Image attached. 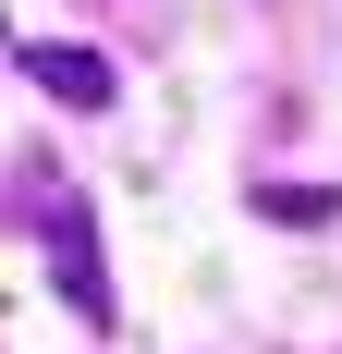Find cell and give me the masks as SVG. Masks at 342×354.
Returning a JSON list of instances; mask_svg holds the SVG:
<instances>
[{
    "label": "cell",
    "instance_id": "obj_1",
    "mask_svg": "<svg viewBox=\"0 0 342 354\" xmlns=\"http://www.w3.org/2000/svg\"><path fill=\"white\" fill-rule=\"evenodd\" d=\"M37 257H49V281H62V306L86 330H110V281H98V232H86V196H62L49 183V208H37Z\"/></svg>",
    "mask_w": 342,
    "mask_h": 354
},
{
    "label": "cell",
    "instance_id": "obj_2",
    "mask_svg": "<svg viewBox=\"0 0 342 354\" xmlns=\"http://www.w3.org/2000/svg\"><path fill=\"white\" fill-rule=\"evenodd\" d=\"M12 73H25L37 98H62V110H110V86H123L98 49H62V37H25V49H12Z\"/></svg>",
    "mask_w": 342,
    "mask_h": 354
},
{
    "label": "cell",
    "instance_id": "obj_3",
    "mask_svg": "<svg viewBox=\"0 0 342 354\" xmlns=\"http://www.w3.org/2000/svg\"><path fill=\"white\" fill-rule=\"evenodd\" d=\"M257 208L294 220V232H318V220H342V196H330V183H257Z\"/></svg>",
    "mask_w": 342,
    "mask_h": 354
}]
</instances>
